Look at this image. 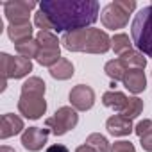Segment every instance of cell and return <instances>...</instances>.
Wrapping results in <instances>:
<instances>
[{
    "instance_id": "obj_14",
    "label": "cell",
    "mask_w": 152,
    "mask_h": 152,
    "mask_svg": "<svg viewBox=\"0 0 152 152\" xmlns=\"http://www.w3.org/2000/svg\"><path fill=\"white\" fill-rule=\"evenodd\" d=\"M7 36H9L11 41H15V45L31 39L32 38V25H31V22H27V23H9Z\"/></svg>"
},
{
    "instance_id": "obj_28",
    "label": "cell",
    "mask_w": 152,
    "mask_h": 152,
    "mask_svg": "<svg viewBox=\"0 0 152 152\" xmlns=\"http://www.w3.org/2000/svg\"><path fill=\"white\" fill-rule=\"evenodd\" d=\"M140 143H141L143 150H147V152H152V131H148L147 134H143V136L140 138Z\"/></svg>"
},
{
    "instance_id": "obj_9",
    "label": "cell",
    "mask_w": 152,
    "mask_h": 152,
    "mask_svg": "<svg viewBox=\"0 0 152 152\" xmlns=\"http://www.w3.org/2000/svg\"><path fill=\"white\" fill-rule=\"evenodd\" d=\"M70 104L75 111H88L95 104V91L86 84H77L70 91Z\"/></svg>"
},
{
    "instance_id": "obj_7",
    "label": "cell",
    "mask_w": 152,
    "mask_h": 152,
    "mask_svg": "<svg viewBox=\"0 0 152 152\" xmlns=\"http://www.w3.org/2000/svg\"><path fill=\"white\" fill-rule=\"evenodd\" d=\"M38 4L34 0H15V2H4V15L9 23H27L31 11Z\"/></svg>"
},
{
    "instance_id": "obj_31",
    "label": "cell",
    "mask_w": 152,
    "mask_h": 152,
    "mask_svg": "<svg viewBox=\"0 0 152 152\" xmlns=\"http://www.w3.org/2000/svg\"><path fill=\"white\" fill-rule=\"evenodd\" d=\"M0 152H16V150L11 148V147H7V145H2V147H0Z\"/></svg>"
},
{
    "instance_id": "obj_29",
    "label": "cell",
    "mask_w": 152,
    "mask_h": 152,
    "mask_svg": "<svg viewBox=\"0 0 152 152\" xmlns=\"http://www.w3.org/2000/svg\"><path fill=\"white\" fill-rule=\"evenodd\" d=\"M47 152H70L64 145H61V143H56V145H50L48 148H47Z\"/></svg>"
},
{
    "instance_id": "obj_30",
    "label": "cell",
    "mask_w": 152,
    "mask_h": 152,
    "mask_svg": "<svg viewBox=\"0 0 152 152\" xmlns=\"http://www.w3.org/2000/svg\"><path fill=\"white\" fill-rule=\"evenodd\" d=\"M75 152H95V150L84 143V145H81V147H77V148H75Z\"/></svg>"
},
{
    "instance_id": "obj_27",
    "label": "cell",
    "mask_w": 152,
    "mask_h": 152,
    "mask_svg": "<svg viewBox=\"0 0 152 152\" xmlns=\"http://www.w3.org/2000/svg\"><path fill=\"white\" fill-rule=\"evenodd\" d=\"M148 131H152V120H141L136 127H134V132L141 138L143 134H147Z\"/></svg>"
},
{
    "instance_id": "obj_8",
    "label": "cell",
    "mask_w": 152,
    "mask_h": 152,
    "mask_svg": "<svg viewBox=\"0 0 152 152\" xmlns=\"http://www.w3.org/2000/svg\"><path fill=\"white\" fill-rule=\"evenodd\" d=\"M18 111L29 120H38L47 111V100H45V97H39V95L22 93L20 100H18Z\"/></svg>"
},
{
    "instance_id": "obj_11",
    "label": "cell",
    "mask_w": 152,
    "mask_h": 152,
    "mask_svg": "<svg viewBox=\"0 0 152 152\" xmlns=\"http://www.w3.org/2000/svg\"><path fill=\"white\" fill-rule=\"evenodd\" d=\"M22 131H25L23 127V120L13 113H6L0 118V138L2 140H7L15 134H20Z\"/></svg>"
},
{
    "instance_id": "obj_1",
    "label": "cell",
    "mask_w": 152,
    "mask_h": 152,
    "mask_svg": "<svg viewBox=\"0 0 152 152\" xmlns=\"http://www.w3.org/2000/svg\"><path fill=\"white\" fill-rule=\"evenodd\" d=\"M39 9L50 18L54 31H83L99 20L100 6L97 0H43Z\"/></svg>"
},
{
    "instance_id": "obj_13",
    "label": "cell",
    "mask_w": 152,
    "mask_h": 152,
    "mask_svg": "<svg viewBox=\"0 0 152 152\" xmlns=\"http://www.w3.org/2000/svg\"><path fill=\"white\" fill-rule=\"evenodd\" d=\"M124 86L131 93H141L147 88V79H145V72L143 70H129L124 77Z\"/></svg>"
},
{
    "instance_id": "obj_24",
    "label": "cell",
    "mask_w": 152,
    "mask_h": 152,
    "mask_svg": "<svg viewBox=\"0 0 152 152\" xmlns=\"http://www.w3.org/2000/svg\"><path fill=\"white\" fill-rule=\"evenodd\" d=\"M84 143H86L88 147H91L95 152H109V141H107L102 134H99V132L90 134Z\"/></svg>"
},
{
    "instance_id": "obj_23",
    "label": "cell",
    "mask_w": 152,
    "mask_h": 152,
    "mask_svg": "<svg viewBox=\"0 0 152 152\" xmlns=\"http://www.w3.org/2000/svg\"><path fill=\"white\" fill-rule=\"evenodd\" d=\"M141 111H143V100L138 99V97H129L127 106L124 107V111H122L120 115L125 116V118H129V120H132V118H136Z\"/></svg>"
},
{
    "instance_id": "obj_22",
    "label": "cell",
    "mask_w": 152,
    "mask_h": 152,
    "mask_svg": "<svg viewBox=\"0 0 152 152\" xmlns=\"http://www.w3.org/2000/svg\"><path fill=\"white\" fill-rule=\"evenodd\" d=\"M131 47H132V41L129 39L127 34H115V36L111 38V48H113L115 54H118V56L129 52Z\"/></svg>"
},
{
    "instance_id": "obj_6",
    "label": "cell",
    "mask_w": 152,
    "mask_h": 152,
    "mask_svg": "<svg viewBox=\"0 0 152 152\" xmlns=\"http://www.w3.org/2000/svg\"><path fill=\"white\" fill-rule=\"evenodd\" d=\"M77 122H79L77 111H75L73 107L63 106V107H59L54 113V116L45 120V125H47V129H50L52 134L63 136V134H66L68 131H72L75 125H77Z\"/></svg>"
},
{
    "instance_id": "obj_20",
    "label": "cell",
    "mask_w": 152,
    "mask_h": 152,
    "mask_svg": "<svg viewBox=\"0 0 152 152\" xmlns=\"http://www.w3.org/2000/svg\"><path fill=\"white\" fill-rule=\"evenodd\" d=\"M45 90H47V84H45L43 79H39V77H31V79H27V81L22 84V93H27V95H39V97H45Z\"/></svg>"
},
{
    "instance_id": "obj_15",
    "label": "cell",
    "mask_w": 152,
    "mask_h": 152,
    "mask_svg": "<svg viewBox=\"0 0 152 152\" xmlns=\"http://www.w3.org/2000/svg\"><path fill=\"white\" fill-rule=\"evenodd\" d=\"M120 61L124 63V66L127 70H143L147 66V57L140 52V50H129L125 54L120 56Z\"/></svg>"
},
{
    "instance_id": "obj_26",
    "label": "cell",
    "mask_w": 152,
    "mask_h": 152,
    "mask_svg": "<svg viewBox=\"0 0 152 152\" xmlns=\"http://www.w3.org/2000/svg\"><path fill=\"white\" fill-rule=\"evenodd\" d=\"M111 152H136V148L131 141H115Z\"/></svg>"
},
{
    "instance_id": "obj_17",
    "label": "cell",
    "mask_w": 152,
    "mask_h": 152,
    "mask_svg": "<svg viewBox=\"0 0 152 152\" xmlns=\"http://www.w3.org/2000/svg\"><path fill=\"white\" fill-rule=\"evenodd\" d=\"M50 75H52L54 79H57V81H66V79H70L72 75H73V64L68 59L61 57L59 63L50 68Z\"/></svg>"
},
{
    "instance_id": "obj_3",
    "label": "cell",
    "mask_w": 152,
    "mask_h": 152,
    "mask_svg": "<svg viewBox=\"0 0 152 152\" xmlns=\"http://www.w3.org/2000/svg\"><path fill=\"white\" fill-rule=\"evenodd\" d=\"M132 45L143 54L152 57V4L140 9L131 25Z\"/></svg>"
},
{
    "instance_id": "obj_16",
    "label": "cell",
    "mask_w": 152,
    "mask_h": 152,
    "mask_svg": "<svg viewBox=\"0 0 152 152\" xmlns=\"http://www.w3.org/2000/svg\"><path fill=\"white\" fill-rule=\"evenodd\" d=\"M127 100H129V97H125L122 91H106L104 95H102V102H104V106L106 107H111V109H115L118 115L124 111V107L127 106Z\"/></svg>"
},
{
    "instance_id": "obj_10",
    "label": "cell",
    "mask_w": 152,
    "mask_h": 152,
    "mask_svg": "<svg viewBox=\"0 0 152 152\" xmlns=\"http://www.w3.org/2000/svg\"><path fill=\"white\" fill-rule=\"evenodd\" d=\"M48 134H50V129L29 127L22 132V145L31 152H38L45 147V143L48 140Z\"/></svg>"
},
{
    "instance_id": "obj_25",
    "label": "cell",
    "mask_w": 152,
    "mask_h": 152,
    "mask_svg": "<svg viewBox=\"0 0 152 152\" xmlns=\"http://www.w3.org/2000/svg\"><path fill=\"white\" fill-rule=\"evenodd\" d=\"M34 23H36V27L41 29V31H50V29H54L50 18H48L47 13H43L41 9H38V13L34 15Z\"/></svg>"
},
{
    "instance_id": "obj_21",
    "label": "cell",
    "mask_w": 152,
    "mask_h": 152,
    "mask_svg": "<svg viewBox=\"0 0 152 152\" xmlns=\"http://www.w3.org/2000/svg\"><path fill=\"white\" fill-rule=\"evenodd\" d=\"M39 48H50V50H59V39L52 31H39L36 36Z\"/></svg>"
},
{
    "instance_id": "obj_4",
    "label": "cell",
    "mask_w": 152,
    "mask_h": 152,
    "mask_svg": "<svg viewBox=\"0 0 152 152\" xmlns=\"http://www.w3.org/2000/svg\"><path fill=\"white\" fill-rule=\"evenodd\" d=\"M136 9L134 0H115V2L104 6L100 13V22L106 29L116 31L124 29L129 23V15Z\"/></svg>"
},
{
    "instance_id": "obj_19",
    "label": "cell",
    "mask_w": 152,
    "mask_h": 152,
    "mask_svg": "<svg viewBox=\"0 0 152 152\" xmlns=\"http://www.w3.org/2000/svg\"><path fill=\"white\" fill-rule=\"evenodd\" d=\"M104 72L113 79V83H116V81H124L125 73H127L129 70L124 66V63H122L120 59H113V61H107V63H106Z\"/></svg>"
},
{
    "instance_id": "obj_5",
    "label": "cell",
    "mask_w": 152,
    "mask_h": 152,
    "mask_svg": "<svg viewBox=\"0 0 152 152\" xmlns=\"http://www.w3.org/2000/svg\"><path fill=\"white\" fill-rule=\"evenodd\" d=\"M32 72L31 59L25 57H11L9 54H0V73H2V83H0V91H4L7 86V79H22Z\"/></svg>"
},
{
    "instance_id": "obj_12",
    "label": "cell",
    "mask_w": 152,
    "mask_h": 152,
    "mask_svg": "<svg viewBox=\"0 0 152 152\" xmlns=\"http://www.w3.org/2000/svg\"><path fill=\"white\" fill-rule=\"evenodd\" d=\"M106 129L113 136H129L134 131V125H132V120H129L122 115H113L111 118H107Z\"/></svg>"
},
{
    "instance_id": "obj_18",
    "label": "cell",
    "mask_w": 152,
    "mask_h": 152,
    "mask_svg": "<svg viewBox=\"0 0 152 152\" xmlns=\"http://www.w3.org/2000/svg\"><path fill=\"white\" fill-rule=\"evenodd\" d=\"M15 48L20 54V57H25V59L38 57V54H39V43H38L36 38H31L27 41H22V43L15 45Z\"/></svg>"
},
{
    "instance_id": "obj_2",
    "label": "cell",
    "mask_w": 152,
    "mask_h": 152,
    "mask_svg": "<svg viewBox=\"0 0 152 152\" xmlns=\"http://www.w3.org/2000/svg\"><path fill=\"white\" fill-rule=\"evenodd\" d=\"M63 45L70 52L106 54L111 48V38L100 29H83L63 34Z\"/></svg>"
}]
</instances>
